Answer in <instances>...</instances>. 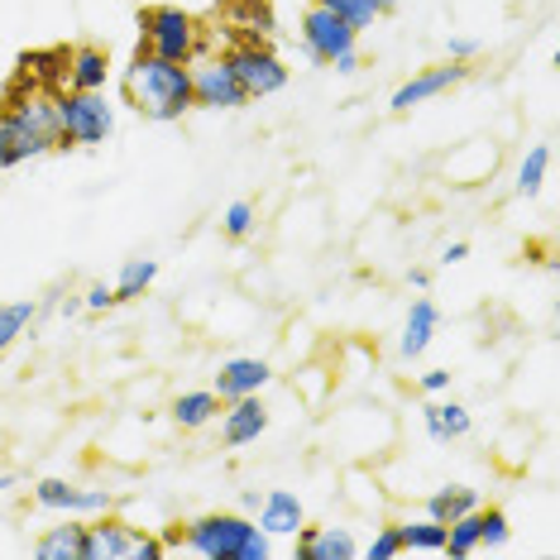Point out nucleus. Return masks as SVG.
Returning a JSON list of instances; mask_svg holds the SVG:
<instances>
[{"label":"nucleus","instance_id":"39","mask_svg":"<svg viewBox=\"0 0 560 560\" xmlns=\"http://www.w3.org/2000/svg\"><path fill=\"white\" fill-rule=\"evenodd\" d=\"M374 5H378V15H384V10H393V5H398V0H374Z\"/></svg>","mask_w":560,"mask_h":560},{"label":"nucleus","instance_id":"18","mask_svg":"<svg viewBox=\"0 0 560 560\" xmlns=\"http://www.w3.org/2000/svg\"><path fill=\"white\" fill-rule=\"evenodd\" d=\"M225 24H231L235 44H269L278 30L269 0H225Z\"/></svg>","mask_w":560,"mask_h":560},{"label":"nucleus","instance_id":"25","mask_svg":"<svg viewBox=\"0 0 560 560\" xmlns=\"http://www.w3.org/2000/svg\"><path fill=\"white\" fill-rule=\"evenodd\" d=\"M546 173H551V144H532L527 154H522L517 163V177H513V192L517 197H541V187H546Z\"/></svg>","mask_w":560,"mask_h":560},{"label":"nucleus","instance_id":"27","mask_svg":"<svg viewBox=\"0 0 560 560\" xmlns=\"http://www.w3.org/2000/svg\"><path fill=\"white\" fill-rule=\"evenodd\" d=\"M34 316H39V302L34 298H20V302H5V307H0V354L34 326Z\"/></svg>","mask_w":560,"mask_h":560},{"label":"nucleus","instance_id":"21","mask_svg":"<svg viewBox=\"0 0 560 560\" xmlns=\"http://www.w3.org/2000/svg\"><path fill=\"white\" fill-rule=\"evenodd\" d=\"M20 78L44 86V92H62V78H68V48H30V54H20Z\"/></svg>","mask_w":560,"mask_h":560},{"label":"nucleus","instance_id":"26","mask_svg":"<svg viewBox=\"0 0 560 560\" xmlns=\"http://www.w3.org/2000/svg\"><path fill=\"white\" fill-rule=\"evenodd\" d=\"M398 532H402V551H427V556L445 551V522H436V517L398 522Z\"/></svg>","mask_w":560,"mask_h":560},{"label":"nucleus","instance_id":"16","mask_svg":"<svg viewBox=\"0 0 560 560\" xmlns=\"http://www.w3.org/2000/svg\"><path fill=\"white\" fill-rule=\"evenodd\" d=\"M292 556L298 560H354L360 541L350 537V527H302L292 537Z\"/></svg>","mask_w":560,"mask_h":560},{"label":"nucleus","instance_id":"5","mask_svg":"<svg viewBox=\"0 0 560 560\" xmlns=\"http://www.w3.org/2000/svg\"><path fill=\"white\" fill-rule=\"evenodd\" d=\"M58 149H101L116 135V106L106 92H54Z\"/></svg>","mask_w":560,"mask_h":560},{"label":"nucleus","instance_id":"12","mask_svg":"<svg viewBox=\"0 0 560 560\" xmlns=\"http://www.w3.org/2000/svg\"><path fill=\"white\" fill-rule=\"evenodd\" d=\"M269 384H273V369H269V360H259V354H235V360H225L211 378V388L221 402L254 398V393H264Z\"/></svg>","mask_w":560,"mask_h":560},{"label":"nucleus","instance_id":"4","mask_svg":"<svg viewBox=\"0 0 560 560\" xmlns=\"http://www.w3.org/2000/svg\"><path fill=\"white\" fill-rule=\"evenodd\" d=\"M298 39H302V54L322 68H336L340 78H354L360 72V30H350L346 20H336L326 5H307V15L298 24Z\"/></svg>","mask_w":560,"mask_h":560},{"label":"nucleus","instance_id":"36","mask_svg":"<svg viewBox=\"0 0 560 560\" xmlns=\"http://www.w3.org/2000/svg\"><path fill=\"white\" fill-rule=\"evenodd\" d=\"M407 283H412V288H427L431 273H427V269H412V273H407Z\"/></svg>","mask_w":560,"mask_h":560},{"label":"nucleus","instance_id":"31","mask_svg":"<svg viewBox=\"0 0 560 560\" xmlns=\"http://www.w3.org/2000/svg\"><path fill=\"white\" fill-rule=\"evenodd\" d=\"M364 560H393V556H407L402 551V532L398 522H384V527H374V537H369V546H360Z\"/></svg>","mask_w":560,"mask_h":560},{"label":"nucleus","instance_id":"17","mask_svg":"<svg viewBox=\"0 0 560 560\" xmlns=\"http://www.w3.org/2000/svg\"><path fill=\"white\" fill-rule=\"evenodd\" d=\"M110 82V54L96 44H78L68 48V78H62V92H106Z\"/></svg>","mask_w":560,"mask_h":560},{"label":"nucleus","instance_id":"7","mask_svg":"<svg viewBox=\"0 0 560 560\" xmlns=\"http://www.w3.org/2000/svg\"><path fill=\"white\" fill-rule=\"evenodd\" d=\"M86 560H168V541L130 527L116 513H101L86 522Z\"/></svg>","mask_w":560,"mask_h":560},{"label":"nucleus","instance_id":"8","mask_svg":"<svg viewBox=\"0 0 560 560\" xmlns=\"http://www.w3.org/2000/svg\"><path fill=\"white\" fill-rule=\"evenodd\" d=\"M225 62H231L235 82L245 86L249 101H264V96H278L283 86L292 82V68L278 58L273 44H231L225 48Z\"/></svg>","mask_w":560,"mask_h":560},{"label":"nucleus","instance_id":"15","mask_svg":"<svg viewBox=\"0 0 560 560\" xmlns=\"http://www.w3.org/2000/svg\"><path fill=\"white\" fill-rule=\"evenodd\" d=\"M441 330V307L431 298H412L407 302V316H402V336H398V354L402 360H422L431 350V340H436Z\"/></svg>","mask_w":560,"mask_h":560},{"label":"nucleus","instance_id":"2","mask_svg":"<svg viewBox=\"0 0 560 560\" xmlns=\"http://www.w3.org/2000/svg\"><path fill=\"white\" fill-rule=\"evenodd\" d=\"M0 135H5V159L10 168L20 163H39L58 149V106L54 92L15 78V86L0 101Z\"/></svg>","mask_w":560,"mask_h":560},{"label":"nucleus","instance_id":"6","mask_svg":"<svg viewBox=\"0 0 560 560\" xmlns=\"http://www.w3.org/2000/svg\"><path fill=\"white\" fill-rule=\"evenodd\" d=\"M139 48L168 62H192L201 54V24L183 5H149L139 15Z\"/></svg>","mask_w":560,"mask_h":560},{"label":"nucleus","instance_id":"37","mask_svg":"<svg viewBox=\"0 0 560 560\" xmlns=\"http://www.w3.org/2000/svg\"><path fill=\"white\" fill-rule=\"evenodd\" d=\"M15 483H20V475H0V499H5V493L15 489Z\"/></svg>","mask_w":560,"mask_h":560},{"label":"nucleus","instance_id":"35","mask_svg":"<svg viewBox=\"0 0 560 560\" xmlns=\"http://www.w3.org/2000/svg\"><path fill=\"white\" fill-rule=\"evenodd\" d=\"M465 259H469V245H465V240H455V245L441 249V264H465Z\"/></svg>","mask_w":560,"mask_h":560},{"label":"nucleus","instance_id":"38","mask_svg":"<svg viewBox=\"0 0 560 560\" xmlns=\"http://www.w3.org/2000/svg\"><path fill=\"white\" fill-rule=\"evenodd\" d=\"M10 168V159H5V135H0V173Z\"/></svg>","mask_w":560,"mask_h":560},{"label":"nucleus","instance_id":"28","mask_svg":"<svg viewBox=\"0 0 560 560\" xmlns=\"http://www.w3.org/2000/svg\"><path fill=\"white\" fill-rule=\"evenodd\" d=\"M513 541V522L503 508H483L479 503V551H503Z\"/></svg>","mask_w":560,"mask_h":560},{"label":"nucleus","instance_id":"32","mask_svg":"<svg viewBox=\"0 0 560 560\" xmlns=\"http://www.w3.org/2000/svg\"><path fill=\"white\" fill-rule=\"evenodd\" d=\"M116 307V288L110 283H92L82 292V312H110Z\"/></svg>","mask_w":560,"mask_h":560},{"label":"nucleus","instance_id":"24","mask_svg":"<svg viewBox=\"0 0 560 560\" xmlns=\"http://www.w3.org/2000/svg\"><path fill=\"white\" fill-rule=\"evenodd\" d=\"M154 283H159V259L144 254V259H125L110 288H116V302H135V298H144Z\"/></svg>","mask_w":560,"mask_h":560},{"label":"nucleus","instance_id":"1","mask_svg":"<svg viewBox=\"0 0 560 560\" xmlns=\"http://www.w3.org/2000/svg\"><path fill=\"white\" fill-rule=\"evenodd\" d=\"M120 92L144 120L173 125L192 110V72H187V62H168L149 48H135L130 68L120 72Z\"/></svg>","mask_w":560,"mask_h":560},{"label":"nucleus","instance_id":"14","mask_svg":"<svg viewBox=\"0 0 560 560\" xmlns=\"http://www.w3.org/2000/svg\"><path fill=\"white\" fill-rule=\"evenodd\" d=\"M254 522H259L264 532L278 541V537H298L302 527H307V508L292 489H269L254 508Z\"/></svg>","mask_w":560,"mask_h":560},{"label":"nucleus","instance_id":"13","mask_svg":"<svg viewBox=\"0 0 560 560\" xmlns=\"http://www.w3.org/2000/svg\"><path fill=\"white\" fill-rule=\"evenodd\" d=\"M264 431H269V407L259 402V393L221 407V441L231 445V451H245V445H254Z\"/></svg>","mask_w":560,"mask_h":560},{"label":"nucleus","instance_id":"19","mask_svg":"<svg viewBox=\"0 0 560 560\" xmlns=\"http://www.w3.org/2000/svg\"><path fill=\"white\" fill-rule=\"evenodd\" d=\"M422 422H427L431 441H465L469 431H475V412H469L465 402H455L451 393H441V398H431L422 407Z\"/></svg>","mask_w":560,"mask_h":560},{"label":"nucleus","instance_id":"11","mask_svg":"<svg viewBox=\"0 0 560 560\" xmlns=\"http://www.w3.org/2000/svg\"><path fill=\"white\" fill-rule=\"evenodd\" d=\"M469 78V68L465 62H445V68H427V72H417V78H407L398 92H393L388 101V110L393 116H407V110H417V106H427V101H436L445 96L451 86H460Z\"/></svg>","mask_w":560,"mask_h":560},{"label":"nucleus","instance_id":"23","mask_svg":"<svg viewBox=\"0 0 560 560\" xmlns=\"http://www.w3.org/2000/svg\"><path fill=\"white\" fill-rule=\"evenodd\" d=\"M475 508H479V489H469V483H441V489L427 493V517L436 522H455L475 513Z\"/></svg>","mask_w":560,"mask_h":560},{"label":"nucleus","instance_id":"3","mask_svg":"<svg viewBox=\"0 0 560 560\" xmlns=\"http://www.w3.org/2000/svg\"><path fill=\"white\" fill-rule=\"evenodd\" d=\"M183 546L201 560H269L273 537L249 513H201L183 527V537H168V551Z\"/></svg>","mask_w":560,"mask_h":560},{"label":"nucleus","instance_id":"33","mask_svg":"<svg viewBox=\"0 0 560 560\" xmlns=\"http://www.w3.org/2000/svg\"><path fill=\"white\" fill-rule=\"evenodd\" d=\"M417 388H422L427 398H441V393H451V369H427V374L417 378Z\"/></svg>","mask_w":560,"mask_h":560},{"label":"nucleus","instance_id":"9","mask_svg":"<svg viewBox=\"0 0 560 560\" xmlns=\"http://www.w3.org/2000/svg\"><path fill=\"white\" fill-rule=\"evenodd\" d=\"M187 72H192V110H240V106H249L245 86L235 82L225 54H197L192 62H187Z\"/></svg>","mask_w":560,"mask_h":560},{"label":"nucleus","instance_id":"10","mask_svg":"<svg viewBox=\"0 0 560 560\" xmlns=\"http://www.w3.org/2000/svg\"><path fill=\"white\" fill-rule=\"evenodd\" d=\"M34 503L48 508V513H58V517H82V522H92L101 513H116V493L110 489H92V483L58 479V475L34 483Z\"/></svg>","mask_w":560,"mask_h":560},{"label":"nucleus","instance_id":"20","mask_svg":"<svg viewBox=\"0 0 560 560\" xmlns=\"http://www.w3.org/2000/svg\"><path fill=\"white\" fill-rule=\"evenodd\" d=\"M34 556L39 560H86V522L62 517L58 527H48L44 537L34 541Z\"/></svg>","mask_w":560,"mask_h":560},{"label":"nucleus","instance_id":"30","mask_svg":"<svg viewBox=\"0 0 560 560\" xmlns=\"http://www.w3.org/2000/svg\"><path fill=\"white\" fill-rule=\"evenodd\" d=\"M316 5H326L336 20H346L350 30H369V24L378 20V5L374 0H316Z\"/></svg>","mask_w":560,"mask_h":560},{"label":"nucleus","instance_id":"29","mask_svg":"<svg viewBox=\"0 0 560 560\" xmlns=\"http://www.w3.org/2000/svg\"><path fill=\"white\" fill-rule=\"evenodd\" d=\"M254 231H259V207H254V201H231V207H225V215H221V235L225 240H249Z\"/></svg>","mask_w":560,"mask_h":560},{"label":"nucleus","instance_id":"34","mask_svg":"<svg viewBox=\"0 0 560 560\" xmlns=\"http://www.w3.org/2000/svg\"><path fill=\"white\" fill-rule=\"evenodd\" d=\"M479 39H475V34H451V62H469V58H475L479 54Z\"/></svg>","mask_w":560,"mask_h":560},{"label":"nucleus","instance_id":"22","mask_svg":"<svg viewBox=\"0 0 560 560\" xmlns=\"http://www.w3.org/2000/svg\"><path fill=\"white\" fill-rule=\"evenodd\" d=\"M221 398H215V388H187V393H177L173 398V422L183 427V431H201V427H211L215 417H221Z\"/></svg>","mask_w":560,"mask_h":560}]
</instances>
